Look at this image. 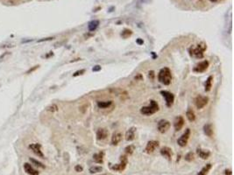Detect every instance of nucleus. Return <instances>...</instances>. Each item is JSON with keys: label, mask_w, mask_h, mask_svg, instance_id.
I'll return each instance as SVG.
<instances>
[{"label": "nucleus", "mask_w": 234, "mask_h": 175, "mask_svg": "<svg viewBox=\"0 0 234 175\" xmlns=\"http://www.w3.org/2000/svg\"><path fill=\"white\" fill-rule=\"evenodd\" d=\"M158 79H159L160 82L164 84V85H169L171 83V80H172V74H171L170 69H167V68L161 69V71L159 72Z\"/></svg>", "instance_id": "nucleus-1"}, {"label": "nucleus", "mask_w": 234, "mask_h": 175, "mask_svg": "<svg viewBox=\"0 0 234 175\" xmlns=\"http://www.w3.org/2000/svg\"><path fill=\"white\" fill-rule=\"evenodd\" d=\"M158 110H159V105L155 101L152 100L150 101V104L148 106H145L141 108V113L146 116H151L155 112H157Z\"/></svg>", "instance_id": "nucleus-2"}, {"label": "nucleus", "mask_w": 234, "mask_h": 175, "mask_svg": "<svg viewBox=\"0 0 234 175\" xmlns=\"http://www.w3.org/2000/svg\"><path fill=\"white\" fill-rule=\"evenodd\" d=\"M126 165H127V157L123 155L120 157V163L116 164L114 165H112L111 168L113 170V171H117V172H122L126 169Z\"/></svg>", "instance_id": "nucleus-3"}, {"label": "nucleus", "mask_w": 234, "mask_h": 175, "mask_svg": "<svg viewBox=\"0 0 234 175\" xmlns=\"http://www.w3.org/2000/svg\"><path fill=\"white\" fill-rule=\"evenodd\" d=\"M206 45L204 43H201L200 45L197 46V48L192 49V53H190L191 55H195L197 58H202L203 56V52L206 50Z\"/></svg>", "instance_id": "nucleus-4"}, {"label": "nucleus", "mask_w": 234, "mask_h": 175, "mask_svg": "<svg viewBox=\"0 0 234 175\" xmlns=\"http://www.w3.org/2000/svg\"><path fill=\"white\" fill-rule=\"evenodd\" d=\"M189 136H190V130H189V129H187L186 131L181 136V138L177 140V144H178L181 147L186 146L188 144V139H189Z\"/></svg>", "instance_id": "nucleus-5"}, {"label": "nucleus", "mask_w": 234, "mask_h": 175, "mask_svg": "<svg viewBox=\"0 0 234 175\" xmlns=\"http://www.w3.org/2000/svg\"><path fill=\"white\" fill-rule=\"evenodd\" d=\"M209 101V98L206 96H203V95H198L197 96V98L195 99V104L197 106V109H203L205 105H207Z\"/></svg>", "instance_id": "nucleus-6"}, {"label": "nucleus", "mask_w": 234, "mask_h": 175, "mask_svg": "<svg viewBox=\"0 0 234 175\" xmlns=\"http://www.w3.org/2000/svg\"><path fill=\"white\" fill-rule=\"evenodd\" d=\"M161 94L163 95V97L166 100V104H167V107H171L172 104H174V101H175V96L174 95L168 91H161Z\"/></svg>", "instance_id": "nucleus-7"}, {"label": "nucleus", "mask_w": 234, "mask_h": 175, "mask_svg": "<svg viewBox=\"0 0 234 175\" xmlns=\"http://www.w3.org/2000/svg\"><path fill=\"white\" fill-rule=\"evenodd\" d=\"M170 128V123L167 120H161L158 124V130L161 133L167 132Z\"/></svg>", "instance_id": "nucleus-8"}, {"label": "nucleus", "mask_w": 234, "mask_h": 175, "mask_svg": "<svg viewBox=\"0 0 234 175\" xmlns=\"http://www.w3.org/2000/svg\"><path fill=\"white\" fill-rule=\"evenodd\" d=\"M159 147V142L155 140H151L147 143L146 146V152L147 153H153Z\"/></svg>", "instance_id": "nucleus-9"}, {"label": "nucleus", "mask_w": 234, "mask_h": 175, "mask_svg": "<svg viewBox=\"0 0 234 175\" xmlns=\"http://www.w3.org/2000/svg\"><path fill=\"white\" fill-rule=\"evenodd\" d=\"M29 148L33 151V152L40 158H44V154L40 149V144H33L29 145Z\"/></svg>", "instance_id": "nucleus-10"}, {"label": "nucleus", "mask_w": 234, "mask_h": 175, "mask_svg": "<svg viewBox=\"0 0 234 175\" xmlns=\"http://www.w3.org/2000/svg\"><path fill=\"white\" fill-rule=\"evenodd\" d=\"M208 67H209V61L208 60H203V61L200 62L199 64L197 65V67L194 69V71L197 72V73H203V72H204L205 70L208 69Z\"/></svg>", "instance_id": "nucleus-11"}, {"label": "nucleus", "mask_w": 234, "mask_h": 175, "mask_svg": "<svg viewBox=\"0 0 234 175\" xmlns=\"http://www.w3.org/2000/svg\"><path fill=\"white\" fill-rule=\"evenodd\" d=\"M161 154L163 156L164 158H166L167 160H171V159H172L173 152H172V150H171L169 147L165 146L163 148H161Z\"/></svg>", "instance_id": "nucleus-12"}, {"label": "nucleus", "mask_w": 234, "mask_h": 175, "mask_svg": "<svg viewBox=\"0 0 234 175\" xmlns=\"http://www.w3.org/2000/svg\"><path fill=\"white\" fill-rule=\"evenodd\" d=\"M109 135V131L104 128H100L97 130L96 131V139L97 140H104Z\"/></svg>", "instance_id": "nucleus-13"}, {"label": "nucleus", "mask_w": 234, "mask_h": 175, "mask_svg": "<svg viewBox=\"0 0 234 175\" xmlns=\"http://www.w3.org/2000/svg\"><path fill=\"white\" fill-rule=\"evenodd\" d=\"M24 170L25 172L29 175H39V172L35 170L30 164L25 163L24 164Z\"/></svg>", "instance_id": "nucleus-14"}, {"label": "nucleus", "mask_w": 234, "mask_h": 175, "mask_svg": "<svg viewBox=\"0 0 234 175\" xmlns=\"http://www.w3.org/2000/svg\"><path fill=\"white\" fill-rule=\"evenodd\" d=\"M184 125V119L182 117H177L175 120V123H174V126H175V129H176V131L182 130V128L183 127Z\"/></svg>", "instance_id": "nucleus-15"}, {"label": "nucleus", "mask_w": 234, "mask_h": 175, "mask_svg": "<svg viewBox=\"0 0 234 175\" xmlns=\"http://www.w3.org/2000/svg\"><path fill=\"white\" fill-rule=\"evenodd\" d=\"M122 140V133L119 132V131H117V132H114L112 137H111V144L112 145H117L120 143V141Z\"/></svg>", "instance_id": "nucleus-16"}, {"label": "nucleus", "mask_w": 234, "mask_h": 175, "mask_svg": "<svg viewBox=\"0 0 234 175\" xmlns=\"http://www.w3.org/2000/svg\"><path fill=\"white\" fill-rule=\"evenodd\" d=\"M197 155L199 156V158H201L202 159H207L210 156H211V152L207 150H203L201 148H197Z\"/></svg>", "instance_id": "nucleus-17"}, {"label": "nucleus", "mask_w": 234, "mask_h": 175, "mask_svg": "<svg viewBox=\"0 0 234 175\" xmlns=\"http://www.w3.org/2000/svg\"><path fill=\"white\" fill-rule=\"evenodd\" d=\"M135 131H136V128L135 127H132L130 128L126 131V139L127 141H132V140L135 139Z\"/></svg>", "instance_id": "nucleus-18"}, {"label": "nucleus", "mask_w": 234, "mask_h": 175, "mask_svg": "<svg viewBox=\"0 0 234 175\" xmlns=\"http://www.w3.org/2000/svg\"><path fill=\"white\" fill-rule=\"evenodd\" d=\"M104 152H100L98 153H96L93 155V160L97 164H103L104 163Z\"/></svg>", "instance_id": "nucleus-19"}, {"label": "nucleus", "mask_w": 234, "mask_h": 175, "mask_svg": "<svg viewBox=\"0 0 234 175\" xmlns=\"http://www.w3.org/2000/svg\"><path fill=\"white\" fill-rule=\"evenodd\" d=\"M211 168H212V165H211V163L207 164V165H205L202 168V170L197 174V175H207L209 174V172L211 171Z\"/></svg>", "instance_id": "nucleus-20"}, {"label": "nucleus", "mask_w": 234, "mask_h": 175, "mask_svg": "<svg viewBox=\"0 0 234 175\" xmlns=\"http://www.w3.org/2000/svg\"><path fill=\"white\" fill-rule=\"evenodd\" d=\"M203 130H204V133L208 136V137H212L213 135V129H212V126L211 124H205L204 127H203Z\"/></svg>", "instance_id": "nucleus-21"}, {"label": "nucleus", "mask_w": 234, "mask_h": 175, "mask_svg": "<svg viewBox=\"0 0 234 175\" xmlns=\"http://www.w3.org/2000/svg\"><path fill=\"white\" fill-rule=\"evenodd\" d=\"M212 82H213V77L212 76H209L208 79L206 80V82H205V91L206 92H209L212 88Z\"/></svg>", "instance_id": "nucleus-22"}, {"label": "nucleus", "mask_w": 234, "mask_h": 175, "mask_svg": "<svg viewBox=\"0 0 234 175\" xmlns=\"http://www.w3.org/2000/svg\"><path fill=\"white\" fill-rule=\"evenodd\" d=\"M98 25H99V21L98 20H92V21H90L89 23L88 27H89V30L92 32V31H95L98 27Z\"/></svg>", "instance_id": "nucleus-23"}, {"label": "nucleus", "mask_w": 234, "mask_h": 175, "mask_svg": "<svg viewBox=\"0 0 234 175\" xmlns=\"http://www.w3.org/2000/svg\"><path fill=\"white\" fill-rule=\"evenodd\" d=\"M186 116H187V118L188 119L189 122H194L195 119H196V116H195V113L194 111L191 109H188L186 113Z\"/></svg>", "instance_id": "nucleus-24"}, {"label": "nucleus", "mask_w": 234, "mask_h": 175, "mask_svg": "<svg viewBox=\"0 0 234 175\" xmlns=\"http://www.w3.org/2000/svg\"><path fill=\"white\" fill-rule=\"evenodd\" d=\"M112 104L111 101H108V102H98L97 103V106L100 109H107L108 107H110Z\"/></svg>", "instance_id": "nucleus-25"}, {"label": "nucleus", "mask_w": 234, "mask_h": 175, "mask_svg": "<svg viewBox=\"0 0 234 175\" xmlns=\"http://www.w3.org/2000/svg\"><path fill=\"white\" fill-rule=\"evenodd\" d=\"M102 171H103V168L101 166H97V165H94L90 168V174H98V173H101Z\"/></svg>", "instance_id": "nucleus-26"}, {"label": "nucleus", "mask_w": 234, "mask_h": 175, "mask_svg": "<svg viewBox=\"0 0 234 175\" xmlns=\"http://www.w3.org/2000/svg\"><path fill=\"white\" fill-rule=\"evenodd\" d=\"M134 150H135V147H134V145H128L126 149H125V151H126V154H128V155H131V154H132L133 152H134Z\"/></svg>", "instance_id": "nucleus-27"}, {"label": "nucleus", "mask_w": 234, "mask_h": 175, "mask_svg": "<svg viewBox=\"0 0 234 175\" xmlns=\"http://www.w3.org/2000/svg\"><path fill=\"white\" fill-rule=\"evenodd\" d=\"M195 157H194V153L193 152H188L185 155V160L188 162H190L192 160H194Z\"/></svg>", "instance_id": "nucleus-28"}, {"label": "nucleus", "mask_w": 234, "mask_h": 175, "mask_svg": "<svg viewBox=\"0 0 234 175\" xmlns=\"http://www.w3.org/2000/svg\"><path fill=\"white\" fill-rule=\"evenodd\" d=\"M30 161L32 162L33 164H34L36 166H38V167H40V168H45V165H43L42 163H40V161H38V160H36L34 159H30Z\"/></svg>", "instance_id": "nucleus-29"}, {"label": "nucleus", "mask_w": 234, "mask_h": 175, "mask_svg": "<svg viewBox=\"0 0 234 175\" xmlns=\"http://www.w3.org/2000/svg\"><path fill=\"white\" fill-rule=\"evenodd\" d=\"M132 31L131 30H128V29H126L124 32H122V34H121V35H122V37L123 38H128V37H130L131 35H132Z\"/></svg>", "instance_id": "nucleus-30"}, {"label": "nucleus", "mask_w": 234, "mask_h": 175, "mask_svg": "<svg viewBox=\"0 0 234 175\" xmlns=\"http://www.w3.org/2000/svg\"><path fill=\"white\" fill-rule=\"evenodd\" d=\"M47 111H50V112H55V111L58 110V107H57V105L53 104L51 105V106H49V107H47Z\"/></svg>", "instance_id": "nucleus-31"}, {"label": "nucleus", "mask_w": 234, "mask_h": 175, "mask_svg": "<svg viewBox=\"0 0 234 175\" xmlns=\"http://www.w3.org/2000/svg\"><path fill=\"white\" fill-rule=\"evenodd\" d=\"M75 170H76V172H77V173H81V172H82L83 168H82V166H81L80 165H76Z\"/></svg>", "instance_id": "nucleus-32"}, {"label": "nucleus", "mask_w": 234, "mask_h": 175, "mask_svg": "<svg viewBox=\"0 0 234 175\" xmlns=\"http://www.w3.org/2000/svg\"><path fill=\"white\" fill-rule=\"evenodd\" d=\"M84 72H85V70L84 69L80 70V71H77V72H76V73L74 74V76H78V75H80V74H82Z\"/></svg>", "instance_id": "nucleus-33"}, {"label": "nucleus", "mask_w": 234, "mask_h": 175, "mask_svg": "<svg viewBox=\"0 0 234 175\" xmlns=\"http://www.w3.org/2000/svg\"><path fill=\"white\" fill-rule=\"evenodd\" d=\"M224 174L225 175H232L233 174V173H232V170H230V169H228V170H225V172H224Z\"/></svg>", "instance_id": "nucleus-34"}, {"label": "nucleus", "mask_w": 234, "mask_h": 175, "mask_svg": "<svg viewBox=\"0 0 234 175\" xmlns=\"http://www.w3.org/2000/svg\"><path fill=\"white\" fill-rule=\"evenodd\" d=\"M101 69V67L100 66H96L93 68V71H98V70Z\"/></svg>", "instance_id": "nucleus-35"}, {"label": "nucleus", "mask_w": 234, "mask_h": 175, "mask_svg": "<svg viewBox=\"0 0 234 175\" xmlns=\"http://www.w3.org/2000/svg\"><path fill=\"white\" fill-rule=\"evenodd\" d=\"M38 67H39V66H35V67H34V68H33V69H31L29 70V71H27V74H30V73H31V72H33V71H34V70H35L36 69H38Z\"/></svg>", "instance_id": "nucleus-36"}, {"label": "nucleus", "mask_w": 234, "mask_h": 175, "mask_svg": "<svg viewBox=\"0 0 234 175\" xmlns=\"http://www.w3.org/2000/svg\"><path fill=\"white\" fill-rule=\"evenodd\" d=\"M50 39H53V38H47V39H40V40H39V42H41V41H46V40H50Z\"/></svg>", "instance_id": "nucleus-37"}, {"label": "nucleus", "mask_w": 234, "mask_h": 175, "mask_svg": "<svg viewBox=\"0 0 234 175\" xmlns=\"http://www.w3.org/2000/svg\"><path fill=\"white\" fill-rule=\"evenodd\" d=\"M138 43H140V44H142V43H143V41H142V40H141V39H139V40H138Z\"/></svg>", "instance_id": "nucleus-38"}, {"label": "nucleus", "mask_w": 234, "mask_h": 175, "mask_svg": "<svg viewBox=\"0 0 234 175\" xmlns=\"http://www.w3.org/2000/svg\"><path fill=\"white\" fill-rule=\"evenodd\" d=\"M211 2H216V1H218V0H211Z\"/></svg>", "instance_id": "nucleus-39"}]
</instances>
